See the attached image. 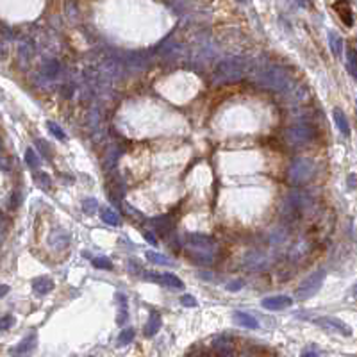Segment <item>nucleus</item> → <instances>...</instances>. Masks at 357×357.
Returning a JSON list of instances; mask_svg holds the SVG:
<instances>
[{"label":"nucleus","instance_id":"obj_8","mask_svg":"<svg viewBox=\"0 0 357 357\" xmlns=\"http://www.w3.org/2000/svg\"><path fill=\"white\" fill-rule=\"evenodd\" d=\"M314 323L320 325L322 329L334 330V332H340V334H345V336L352 334V329L345 323V322H341V320H338V318H332V316H320V318L314 320Z\"/></svg>","mask_w":357,"mask_h":357},{"label":"nucleus","instance_id":"obj_32","mask_svg":"<svg viewBox=\"0 0 357 357\" xmlns=\"http://www.w3.org/2000/svg\"><path fill=\"white\" fill-rule=\"evenodd\" d=\"M36 181H38L39 186H43V187L50 186V179H49V175H45V173H41V175H39V173H36Z\"/></svg>","mask_w":357,"mask_h":357},{"label":"nucleus","instance_id":"obj_17","mask_svg":"<svg viewBox=\"0 0 357 357\" xmlns=\"http://www.w3.org/2000/svg\"><path fill=\"white\" fill-rule=\"evenodd\" d=\"M59 71H61L59 63H57L55 59L47 61V63L43 65V68H41V73H43V77L49 79V81H54V79L59 75Z\"/></svg>","mask_w":357,"mask_h":357},{"label":"nucleus","instance_id":"obj_7","mask_svg":"<svg viewBox=\"0 0 357 357\" xmlns=\"http://www.w3.org/2000/svg\"><path fill=\"white\" fill-rule=\"evenodd\" d=\"M36 346H38V334L36 332H31L27 334L23 340H20V343L13 346L11 350H9V356L11 357H29L33 356V352L36 350Z\"/></svg>","mask_w":357,"mask_h":357},{"label":"nucleus","instance_id":"obj_9","mask_svg":"<svg viewBox=\"0 0 357 357\" xmlns=\"http://www.w3.org/2000/svg\"><path fill=\"white\" fill-rule=\"evenodd\" d=\"M243 264L250 272H263L270 266V259L261 252H248L243 259Z\"/></svg>","mask_w":357,"mask_h":357},{"label":"nucleus","instance_id":"obj_24","mask_svg":"<svg viewBox=\"0 0 357 357\" xmlns=\"http://www.w3.org/2000/svg\"><path fill=\"white\" fill-rule=\"evenodd\" d=\"M336 9H338V13H340L341 20H343V22H345L348 27H352V13H350V9H348V6H346V4H343V6H341V4H338V6H336Z\"/></svg>","mask_w":357,"mask_h":357},{"label":"nucleus","instance_id":"obj_22","mask_svg":"<svg viewBox=\"0 0 357 357\" xmlns=\"http://www.w3.org/2000/svg\"><path fill=\"white\" fill-rule=\"evenodd\" d=\"M102 220L107 223V225H120V216H118V213L116 211H113V209H104L102 211Z\"/></svg>","mask_w":357,"mask_h":357},{"label":"nucleus","instance_id":"obj_5","mask_svg":"<svg viewBox=\"0 0 357 357\" xmlns=\"http://www.w3.org/2000/svg\"><path fill=\"white\" fill-rule=\"evenodd\" d=\"M314 173V165L309 159H304V157H298L289 165V170H288V182L293 184V186H300V184H306V182L313 177Z\"/></svg>","mask_w":357,"mask_h":357},{"label":"nucleus","instance_id":"obj_33","mask_svg":"<svg viewBox=\"0 0 357 357\" xmlns=\"http://www.w3.org/2000/svg\"><path fill=\"white\" fill-rule=\"evenodd\" d=\"M300 357H320L318 350L316 348H313V346H309V348H306V350L302 352V356Z\"/></svg>","mask_w":357,"mask_h":357},{"label":"nucleus","instance_id":"obj_14","mask_svg":"<svg viewBox=\"0 0 357 357\" xmlns=\"http://www.w3.org/2000/svg\"><path fill=\"white\" fill-rule=\"evenodd\" d=\"M116 304H118V318L116 323L123 325L129 318V306H127V297L123 293H116Z\"/></svg>","mask_w":357,"mask_h":357},{"label":"nucleus","instance_id":"obj_35","mask_svg":"<svg viewBox=\"0 0 357 357\" xmlns=\"http://www.w3.org/2000/svg\"><path fill=\"white\" fill-rule=\"evenodd\" d=\"M145 239L150 243V245H157V238L154 234H150V232H145Z\"/></svg>","mask_w":357,"mask_h":357},{"label":"nucleus","instance_id":"obj_28","mask_svg":"<svg viewBox=\"0 0 357 357\" xmlns=\"http://www.w3.org/2000/svg\"><path fill=\"white\" fill-rule=\"evenodd\" d=\"M93 266H97L99 270H113V263L107 257H97L93 259Z\"/></svg>","mask_w":357,"mask_h":357},{"label":"nucleus","instance_id":"obj_27","mask_svg":"<svg viewBox=\"0 0 357 357\" xmlns=\"http://www.w3.org/2000/svg\"><path fill=\"white\" fill-rule=\"evenodd\" d=\"M83 209H84V213L93 214L95 211H99V202H97L95 198H86L83 204Z\"/></svg>","mask_w":357,"mask_h":357},{"label":"nucleus","instance_id":"obj_19","mask_svg":"<svg viewBox=\"0 0 357 357\" xmlns=\"http://www.w3.org/2000/svg\"><path fill=\"white\" fill-rule=\"evenodd\" d=\"M25 163H27L29 168H33V170H38L39 165H41V159H39V155L34 152V149H27L25 150Z\"/></svg>","mask_w":357,"mask_h":357},{"label":"nucleus","instance_id":"obj_1","mask_svg":"<svg viewBox=\"0 0 357 357\" xmlns=\"http://www.w3.org/2000/svg\"><path fill=\"white\" fill-rule=\"evenodd\" d=\"M184 248L189 257L198 264H213L220 257V245L213 238L204 234H189L184 241Z\"/></svg>","mask_w":357,"mask_h":357},{"label":"nucleus","instance_id":"obj_37","mask_svg":"<svg viewBox=\"0 0 357 357\" xmlns=\"http://www.w3.org/2000/svg\"><path fill=\"white\" fill-rule=\"evenodd\" d=\"M7 291H9V286H6V284H4V286H2V297H6V295H7Z\"/></svg>","mask_w":357,"mask_h":357},{"label":"nucleus","instance_id":"obj_31","mask_svg":"<svg viewBox=\"0 0 357 357\" xmlns=\"http://www.w3.org/2000/svg\"><path fill=\"white\" fill-rule=\"evenodd\" d=\"M243 286H245L243 280H232V282L227 284V289H229V291H239Z\"/></svg>","mask_w":357,"mask_h":357},{"label":"nucleus","instance_id":"obj_26","mask_svg":"<svg viewBox=\"0 0 357 357\" xmlns=\"http://www.w3.org/2000/svg\"><path fill=\"white\" fill-rule=\"evenodd\" d=\"M47 127H49V131H50V134H52V136H55L57 139H61V141H65V139H66V132L63 131V129H61L57 123H54V121H49V123H47Z\"/></svg>","mask_w":357,"mask_h":357},{"label":"nucleus","instance_id":"obj_11","mask_svg":"<svg viewBox=\"0 0 357 357\" xmlns=\"http://www.w3.org/2000/svg\"><path fill=\"white\" fill-rule=\"evenodd\" d=\"M145 277H147V279H152V280H157V282L168 286V288H173V289H182V288H184V282L173 273H161V275L145 273Z\"/></svg>","mask_w":357,"mask_h":357},{"label":"nucleus","instance_id":"obj_16","mask_svg":"<svg viewBox=\"0 0 357 357\" xmlns=\"http://www.w3.org/2000/svg\"><path fill=\"white\" fill-rule=\"evenodd\" d=\"M33 288L38 295H47V293H50L54 289V282L49 277H38V279H34Z\"/></svg>","mask_w":357,"mask_h":357},{"label":"nucleus","instance_id":"obj_36","mask_svg":"<svg viewBox=\"0 0 357 357\" xmlns=\"http://www.w3.org/2000/svg\"><path fill=\"white\" fill-rule=\"evenodd\" d=\"M348 186H350V187L357 186V175H354V173H352V175H348Z\"/></svg>","mask_w":357,"mask_h":357},{"label":"nucleus","instance_id":"obj_3","mask_svg":"<svg viewBox=\"0 0 357 357\" xmlns=\"http://www.w3.org/2000/svg\"><path fill=\"white\" fill-rule=\"evenodd\" d=\"M248 71V63L243 57L238 55H229L225 59H221L216 68H214L213 77L216 83L220 84H234L241 81Z\"/></svg>","mask_w":357,"mask_h":357},{"label":"nucleus","instance_id":"obj_4","mask_svg":"<svg viewBox=\"0 0 357 357\" xmlns=\"http://www.w3.org/2000/svg\"><path fill=\"white\" fill-rule=\"evenodd\" d=\"M284 137L293 147H304L314 141L316 131L309 123H293L284 131Z\"/></svg>","mask_w":357,"mask_h":357},{"label":"nucleus","instance_id":"obj_39","mask_svg":"<svg viewBox=\"0 0 357 357\" xmlns=\"http://www.w3.org/2000/svg\"><path fill=\"white\" fill-rule=\"evenodd\" d=\"M238 2H247V0H238Z\"/></svg>","mask_w":357,"mask_h":357},{"label":"nucleus","instance_id":"obj_34","mask_svg":"<svg viewBox=\"0 0 357 357\" xmlns=\"http://www.w3.org/2000/svg\"><path fill=\"white\" fill-rule=\"evenodd\" d=\"M20 204V193H11V198H9V205L11 207H17Z\"/></svg>","mask_w":357,"mask_h":357},{"label":"nucleus","instance_id":"obj_38","mask_svg":"<svg viewBox=\"0 0 357 357\" xmlns=\"http://www.w3.org/2000/svg\"><path fill=\"white\" fill-rule=\"evenodd\" d=\"M352 295H354V297L357 298V284L354 286V288H352Z\"/></svg>","mask_w":357,"mask_h":357},{"label":"nucleus","instance_id":"obj_21","mask_svg":"<svg viewBox=\"0 0 357 357\" xmlns=\"http://www.w3.org/2000/svg\"><path fill=\"white\" fill-rule=\"evenodd\" d=\"M18 54H20V59H22V63H25V59H31L34 54V47L31 41H22L20 43V49H18Z\"/></svg>","mask_w":357,"mask_h":357},{"label":"nucleus","instance_id":"obj_12","mask_svg":"<svg viewBox=\"0 0 357 357\" xmlns=\"http://www.w3.org/2000/svg\"><path fill=\"white\" fill-rule=\"evenodd\" d=\"M232 318L236 322L238 325H241L245 329H259V322L255 316L248 313H243V311H236V313L232 314Z\"/></svg>","mask_w":357,"mask_h":357},{"label":"nucleus","instance_id":"obj_25","mask_svg":"<svg viewBox=\"0 0 357 357\" xmlns=\"http://www.w3.org/2000/svg\"><path fill=\"white\" fill-rule=\"evenodd\" d=\"M134 334H136V332H134V329H125V330H121L120 336H118V345H120V346L129 345V343H131V341L134 340Z\"/></svg>","mask_w":357,"mask_h":357},{"label":"nucleus","instance_id":"obj_10","mask_svg":"<svg viewBox=\"0 0 357 357\" xmlns=\"http://www.w3.org/2000/svg\"><path fill=\"white\" fill-rule=\"evenodd\" d=\"M291 297H286V295H273V297H266L263 298V306L264 309H268V311H282V309H288L291 307Z\"/></svg>","mask_w":357,"mask_h":357},{"label":"nucleus","instance_id":"obj_29","mask_svg":"<svg viewBox=\"0 0 357 357\" xmlns=\"http://www.w3.org/2000/svg\"><path fill=\"white\" fill-rule=\"evenodd\" d=\"M181 304L184 307H197V298L193 297V295H182Z\"/></svg>","mask_w":357,"mask_h":357},{"label":"nucleus","instance_id":"obj_6","mask_svg":"<svg viewBox=\"0 0 357 357\" xmlns=\"http://www.w3.org/2000/svg\"><path fill=\"white\" fill-rule=\"evenodd\" d=\"M323 280H325V270H316V272H313V273L309 275L307 279H304L302 284L297 288V291H295L297 298L298 300H307V298L314 297V295L320 291Z\"/></svg>","mask_w":357,"mask_h":357},{"label":"nucleus","instance_id":"obj_13","mask_svg":"<svg viewBox=\"0 0 357 357\" xmlns=\"http://www.w3.org/2000/svg\"><path fill=\"white\" fill-rule=\"evenodd\" d=\"M161 325H163L161 314L159 313H150L149 322H147V325H145V336H147V338H154V336L161 330Z\"/></svg>","mask_w":357,"mask_h":357},{"label":"nucleus","instance_id":"obj_20","mask_svg":"<svg viewBox=\"0 0 357 357\" xmlns=\"http://www.w3.org/2000/svg\"><path fill=\"white\" fill-rule=\"evenodd\" d=\"M346 66H348V71H350L352 77L357 79V50H354V49L348 50V55H346Z\"/></svg>","mask_w":357,"mask_h":357},{"label":"nucleus","instance_id":"obj_23","mask_svg":"<svg viewBox=\"0 0 357 357\" xmlns=\"http://www.w3.org/2000/svg\"><path fill=\"white\" fill-rule=\"evenodd\" d=\"M147 259H149L150 263H154V264H171V261L166 255H163V254L159 252H147Z\"/></svg>","mask_w":357,"mask_h":357},{"label":"nucleus","instance_id":"obj_2","mask_svg":"<svg viewBox=\"0 0 357 357\" xmlns=\"http://www.w3.org/2000/svg\"><path fill=\"white\" fill-rule=\"evenodd\" d=\"M254 83L272 91H288L293 86V79L282 66H266L254 75Z\"/></svg>","mask_w":357,"mask_h":357},{"label":"nucleus","instance_id":"obj_18","mask_svg":"<svg viewBox=\"0 0 357 357\" xmlns=\"http://www.w3.org/2000/svg\"><path fill=\"white\" fill-rule=\"evenodd\" d=\"M329 47H330V52L334 57H340L341 52H343V39L338 33L334 31H330L329 33Z\"/></svg>","mask_w":357,"mask_h":357},{"label":"nucleus","instance_id":"obj_15","mask_svg":"<svg viewBox=\"0 0 357 357\" xmlns=\"http://www.w3.org/2000/svg\"><path fill=\"white\" fill-rule=\"evenodd\" d=\"M332 116H334V121H336V127H338V131L343 134V136H350V125H348V120H346L345 113L341 109H334V113H332Z\"/></svg>","mask_w":357,"mask_h":357},{"label":"nucleus","instance_id":"obj_30","mask_svg":"<svg viewBox=\"0 0 357 357\" xmlns=\"http://www.w3.org/2000/svg\"><path fill=\"white\" fill-rule=\"evenodd\" d=\"M15 325V318H13L11 314H6V316H2V330H7L9 327Z\"/></svg>","mask_w":357,"mask_h":357}]
</instances>
